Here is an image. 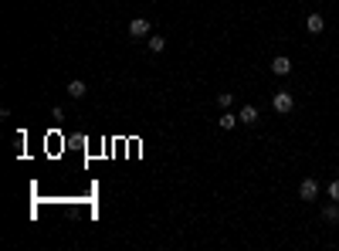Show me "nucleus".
I'll use <instances>...</instances> for the list:
<instances>
[{
  "label": "nucleus",
  "instance_id": "f257e3e1",
  "mask_svg": "<svg viewBox=\"0 0 339 251\" xmlns=\"http://www.w3.org/2000/svg\"><path fill=\"white\" fill-rule=\"evenodd\" d=\"M271 105H275V112L278 115H288L295 109V99H292V92H275V99H271Z\"/></svg>",
  "mask_w": 339,
  "mask_h": 251
},
{
  "label": "nucleus",
  "instance_id": "f03ea898",
  "mask_svg": "<svg viewBox=\"0 0 339 251\" xmlns=\"http://www.w3.org/2000/svg\"><path fill=\"white\" fill-rule=\"evenodd\" d=\"M299 197H302V200H316V197H319V180H312V177H309V180H302Z\"/></svg>",
  "mask_w": 339,
  "mask_h": 251
},
{
  "label": "nucleus",
  "instance_id": "7ed1b4c3",
  "mask_svg": "<svg viewBox=\"0 0 339 251\" xmlns=\"http://www.w3.org/2000/svg\"><path fill=\"white\" fill-rule=\"evenodd\" d=\"M129 34L133 37H146L149 34V21L146 17H133V21H129Z\"/></svg>",
  "mask_w": 339,
  "mask_h": 251
},
{
  "label": "nucleus",
  "instance_id": "20e7f679",
  "mask_svg": "<svg viewBox=\"0 0 339 251\" xmlns=\"http://www.w3.org/2000/svg\"><path fill=\"white\" fill-rule=\"evenodd\" d=\"M271 71H275V75H292V58L278 55L275 61H271Z\"/></svg>",
  "mask_w": 339,
  "mask_h": 251
},
{
  "label": "nucleus",
  "instance_id": "39448f33",
  "mask_svg": "<svg viewBox=\"0 0 339 251\" xmlns=\"http://www.w3.org/2000/svg\"><path fill=\"white\" fill-rule=\"evenodd\" d=\"M237 119H241L244 126H255V122H258V109H255V105H241Z\"/></svg>",
  "mask_w": 339,
  "mask_h": 251
},
{
  "label": "nucleus",
  "instance_id": "423d86ee",
  "mask_svg": "<svg viewBox=\"0 0 339 251\" xmlns=\"http://www.w3.org/2000/svg\"><path fill=\"white\" fill-rule=\"evenodd\" d=\"M305 27H309L312 34H322V31H326V21H322V14H309V21H305Z\"/></svg>",
  "mask_w": 339,
  "mask_h": 251
},
{
  "label": "nucleus",
  "instance_id": "0eeeda50",
  "mask_svg": "<svg viewBox=\"0 0 339 251\" xmlns=\"http://www.w3.org/2000/svg\"><path fill=\"white\" fill-rule=\"evenodd\" d=\"M322 217H326L329 224H339V200H332V204L322 207Z\"/></svg>",
  "mask_w": 339,
  "mask_h": 251
},
{
  "label": "nucleus",
  "instance_id": "6e6552de",
  "mask_svg": "<svg viewBox=\"0 0 339 251\" xmlns=\"http://www.w3.org/2000/svg\"><path fill=\"white\" fill-rule=\"evenodd\" d=\"M85 92H89V89H85V81H78V78H71V81H68V95H75V99H81Z\"/></svg>",
  "mask_w": 339,
  "mask_h": 251
},
{
  "label": "nucleus",
  "instance_id": "1a4fd4ad",
  "mask_svg": "<svg viewBox=\"0 0 339 251\" xmlns=\"http://www.w3.org/2000/svg\"><path fill=\"white\" fill-rule=\"evenodd\" d=\"M146 45H149V51H153V55H159V51H163V48H166V37H149V41H146Z\"/></svg>",
  "mask_w": 339,
  "mask_h": 251
},
{
  "label": "nucleus",
  "instance_id": "9d476101",
  "mask_svg": "<svg viewBox=\"0 0 339 251\" xmlns=\"http://www.w3.org/2000/svg\"><path fill=\"white\" fill-rule=\"evenodd\" d=\"M237 122H241V119H237L234 112H224V115H221V129H234Z\"/></svg>",
  "mask_w": 339,
  "mask_h": 251
},
{
  "label": "nucleus",
  "instance_id": "9b49d317",
  "mask_svg": "<svg viewBox=\"0 0 339 251\" xmlns=\"http://www.w3.org/2000/svg\"><path fill=\"white\" fill-rule=\"evenodd\" d=\"M217 102H221V105H224V109H227V105L234 102V95H231V92H221V95H217Z\"/></svg>",
  "mask_w": 339,
  "mask_h": 251
},
{
  "label": "nucleus",
  "instance_id": "f8f14e48",
  "mask_svg": "<svg viewBox=\"0 0 339 251\" xmlns=\"http://www.w3.org/2000/svg\"><path fill=\"white\" fill-rule=\"evenodd\" d=\"M329 197H332V200H339V180L329 183Z\"/></svg>",
  "mask_w": 339,
  "mask_h": 251
}]
</instances>
